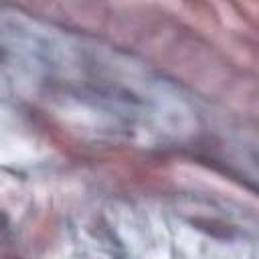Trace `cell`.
Segmentation results:
<instances>
[{
  "label": "cell",
  "mask_w": 259,
  "mask_h": 259,
  "mask_svg": "<svg viewBox=\"0 0 259 259\" xmlns=\"http://www.w3.org/2000/svg\"><path fill=\"white\" fill-rule=\"evenodd\" d=\"M30 121L34 123L36 132L55 148L59 150L63 156L71 158V160H85L89 154L85 150V146L75 138L71 136L57 119H53L49 113L45 111H38V109H32L30 111Z\"/></svg>",
  "instance_id": "cell-1"
},
{
  "label": "cell",
  "mask_w": 259,
  "mask_h": 259,
  "mask_svg": "<svg viewBox=\"0 0 259 259\" xmlns=\"http://www.w3.org/2000/svg\"><path fill=\"white\" fill-rule=\"evenodd\" d=\"M237 8V12L241 14V18L257 30V16H259V4L257 2H235L233 4Z\"/></svg>",
  "instance_id": "cell-2"
}]
</instances>
